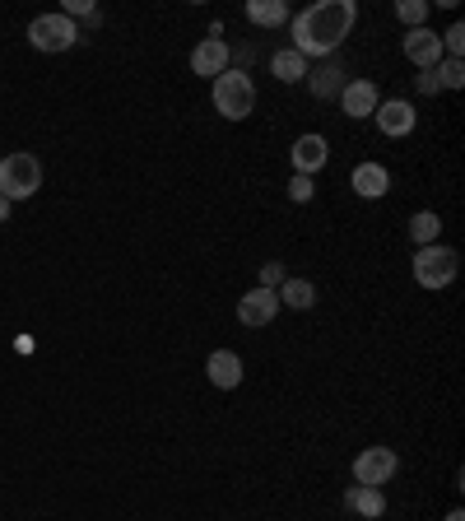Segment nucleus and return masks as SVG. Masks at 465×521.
I'll return each instance as SVG.
<instances>
[{
  "label": "nucleus",
  "instance_id": "obj_2",
  "mask_svg": "<svg viewBox=\"0 0 465 521\" xmlns=\"http://www.w3.org/2000/svg\"><path fill=\"white\" fill-rule=\"evenodd\" d=\"M214 89H210V98H214V112L224 121H247L256 112V80L247 75V70H233L228 66L219 80H210Z\"/></svg>",
  "mask_w": 465,
  "mask_h": 521
},
{
  "label": "nucleus",
  "instance_id": "obj_18",
  "mask_svg": "<svg viewBox=\"0 0 465 521\" xmlns=\"http://www.w3.org/2000/svg\"><path fill=\"white\" fill-rule=\"evenodd\" d=\"M270 75H275L279 84H303L307 80V56H298L293 47H279V52L270 56Z\"/></svg>",
  "mask_w": 465,
  "mask_h": 521
},
{
  "label": "nucleus",
  "instance_id": "obj_10",
  "mask_svg": "<svg viewBox=\"0 0 465 521\" xmlns=\"http://www.w3.org/2000/svg\"><path fill=\"white\" fill-rule=\"evenodd\" d=\"M372 121H377V131L382 135L400 140V135H410L414 126H419V112H414V103H405V98H382L377 112H372Z\"/></svg>",
  "mask_w": 465,
  "mask_h": 521
},
{
  "label": "nucleus",
  "instance_id": "obj_6",
  "mask_svg": "<svg viewBox=\"0 0 465 521\" xmlns=\"http://www.w3.org/2000/svg\"><path fill=\"white\" fill-rule=\"evenodd\" d=\"M400 470V456L396 447H363L354 456V484H372V489H382V484L396 480Z\"/></svg>",
  "mask_w": 465,
  "mask_h": 521
},
{
  "label": "nucleus",
  "instance_id": "obj_11",
  "mask_svg": "<svg viewBox=\"0 0 465 521\" xmlns=\"http://www.w3.org/2000/svg\"><path fill=\"white\" fill-rule=\"evenodd\" d=\"M279 317V298H275V289H261V284H256V289H247V294L238 298V321L242 326H270V321Z\"/></svg>",
  "mask_w": 465,
  "mask_h": 521
},
{
  "label": "nucleus",
  "instance_id": "obj_20",
  "mask_svg": "<svg viewBox=\"0 0 465 521\" xmlns=\"http://www.w3.org/2000/svg\"><path fill=\"white\" fill-rule=\"evenodd\" d=\"M410 238L419 242V247H433V242L442 238V219H438V210H419L410 219Z\"/></svg>",
  "mask_w": 465,
  "mask_h": 521
},
{
  "label": "nucleus",
  "instance_id": "obj_13",
  "mask_svg": "<svg viewBox=\"0 0 465 521\" xmlns=\"http://www.w3.org/2000/svg\"><path fill=\"white\" fill-rule=\"evenodd\" d=\"M340 112L345 117H354V121H363V117H372L377 112V103H382V94H377V84L372 80H345V89H340Z\"/></svg>",
  "mask_w": 465,
  "mask_h": 521
},
{
  "label": "nucleus",
  "instance_id": "obj_1",
  "mask_svg": "<svg viewBox=\"0 0 465 521\" xmlns=\"http://www.w3.org/2000/svg\"><path fill=\"white\" fill-rule=\"evenodd\" d=\"M359 19V5L354 0H317L289 19V33H293V52L298 56H335L340 42L349 38V28Z\"/></svg>",
  "mask_w": 465,
  "mask_h": 521
},
{
  "label": "nucleus",
  "instance_id": "obj_3",
  "mask_svg": "<svg viewBox=\"0 0 465 521\" xmlns=\"http://www.w3.org/2000/svg\"><path fill=\"white\" fill-rule=\"evenodd\" d=\"M410 266H414V284L428 289V294H438V289H447V284L456 280L461 256H456V247H447V242H433V247H419V252H414Z\"/></svg>",
  "mask_w": 465,
  "mask_h": 521
},
{
  "label": "nucleus",
  "instance_id": "obj_9",
  "mask_svg": "<svg viewBox=\"0 0 465 521\" xmlns=\"http://www.w3.org/2000/svg\"><path fill=\"white\" fill-rule=\"evenodd\" d=\"M228 66H233V47H228L224 38H200L196 42V52H191V75H200V80H219Z\"/></svg>",
  "mask_w": 465,
  "mask_h": 521
},
{
  "label": "nucleus",
  "instance_id": "obj_21",
  "mask_svg": "<svg viewBox=\"0 0 465 521\" xmlns=\"http://www.w3.org/2000/svg\"><path fill=\"white\" fill-rule=\"evenodd\" d=\"M428 10H433L428 0H396V19L405 28H428Z\"/></svg>",
  "mask_w": 465,
  "mask_h": 521
},
{
  "label": "nucleus",
  "instance_id": "obj_19",
  "mask_svg": "<svg viewBox=\"0 0 465 521\" xmlns=\"http://www.w3.org/2000/svg\"><path fill=\"white\" fill-rule=\"evenodd\" d=\"M247 24L284 28V24H289V5H284V0H247Z\"/></svg>",
  "mask_w": 465,
  "mask_h": 521
},
{
  "label": "nucleus",
  "instance_id": "obj_24",
  "mask_svg": "<svg viewBox=\"0 0 465 521\" xmlns=\"http://www.w3.org/2000/svg\"><path fill=\"white\" fill-rule=\"evenodd\" d=\"M75 24V19H89V24H98V10H93V0H66V10H61Z\"/></svg>",
  "mask_w": 465,
  "mask_h": 521
},
{
  "label": "nucleus",
  "instance_id": "obj_25",
  "mask_svg": "<svg viewBox=\"0 0 465 521\" xmlns=\"http://www.w3.org/2000/svg\"><path fill=\"white\" fill-rule=\"evenodd\" d=\"M312 191H317V187H312V177H298V173H293V182H289V201H293V205H307V201H312Z\"/></svg>",
  "mask_w": 465,
  "mask_h": 521
},
{
  "label": "nucleus",
  "instance_id": "obj_29",
  "mask_svg": "<svg viewBox=\"0 0 465 521\" xmlns=\"http://www.w3.org/2000/svg\"><path fill=\"white\" fill-rule=\"evenodd\" d=\"M447 521H465V512H461V508H452V512H447Z\"/></svg>",
  "mask_w": 465,
  "mask_h": 521
},
{
  "label": "nucleus",
  "instance_id": "obj_15",
  "mask_svg": "<svg viewBox=\"0 0 465 521\" xmlns=\"http://www.w3.org/2000/svg\"><path fill=\"white\" fill-rule=\"evenodd\" d=\"M349 187H354V196H363V201H382L386 191H391V173H386L382 163H359V168L349 173Z\"/></svg>",
  "mask_w": 465,
  "mask_h": 521
},
{
  "label": "nucleus",
  "instance_id": "obj_23",
  "mask_svg": "<svg viewBox=\"0 0 465 521\" xmlns=\"http://www.w3.org/2000/svg\"><path fill=\"white\" fill-rule=\"evenodd\" d=\"M438 80H442V89H465V61H442L438 66Z\"/></svg>",
  "mask_w": 465,
  "mask_h": 521
},
{
  "label": "nucleus",
  "instance_id": "obj_28",
  "mask_svg": "<svg viewBox=\"0 0 465 521\" xmlns=\"http://www.w3.org/2000/svg\"><path fill=\"white\" fill-rule=\"evenodd\" d=\"M10 210H14V205L5 201V196H0V224H5V219H10Z\"/></svg>",
  "mask_w": 465,
  "mask_h": 521
},
{
  "label": "nucleus",
  "instance_id": "obj_17",
  "mask_svg": "<svg viewBox=\"0 0 465 521\" xmlns=\"http://www.w3.org/2000/svg\"><path fill=\"white\" fill-rule=\"evenodd\" d=\"M275 298H279V308H289V312H307L312 303H317V284L312 280H303V275H289V280L275 289Z\"/></svg>",
  "mask_w": 465,
  "mask_h": 521
},
{
  "label": "nucleus",
  "instance_id": "obj_8",
  "mask_svg": "<svg viewBox=\"0 0 465 521\" xmlns=\"http://www.w3.org/2000/svg\"><path fill=\"white\" fill-rule=\"evenodd\" d=\"M289 159H293V173H298V177L321 173V168L331 163V140H326V135H317V131L298 135V140H293V149H289Z\"/></svg>",
  "mask_w": 465,
  "mask_h": 521
},
{
  "label": "nucleus",
  "instance_id": "obj_26",
  "mask_svg": "<svg viewBox=\"0 0 465 521\" xmlns=\"http://www.w3.org/2000/svg\"><path fill=\"white\" fill-rule=\"evenodd\" d=\"M284 280H289V270L279 266V261H266V266H261V289H279Z\"/></svg>",
  "mask_w": 465,
  "mask_h": 521
},
{
  "label": "nucleus",
  "instance_id": "obj_12",
  "mask_svg": "<svg viewBox=\"0 0 465 521\" xmlns=\"http://www.w3.org/2000/svg\"><path fill=\"white\" fill-rule=\"evenodd\" d=\"M307 94L321 98V103H331V98H340V89H345V66H340V56H326L321 66H307Z\"/></svg>",
  "mask_w": 465,
  "mask_h": 521
},
{
  "label": "nucleus",
  "instance_id": "obj_22",
  "mask_svg": "<svg viewBox=\"0 0 465 521\" xmlns=\"http://www.w3.org/2000/svg\"><path fill=\"white\" fill-rule=\"evenodd\" d=\"M442 52L452 56V61H465V24H461V19L442 33Z\"/></svg>",
  "mask_w": 465,
  "mask_h": 521
},
{
  "label": "nucleus",
  "instance_id": "obj_27",
  "mask_svg": "<svg viewBox=\"0 0 465 521\" xmlns=\"http://www.w3.org/2000/svg\"><path fill=\"white\" fill-rule=\"evenodd\" d=\"M414 84H419V94H428V98H433V94H442L438 70H419V80H414Z\"/></svg>",
  "mask_w": 465,
  "mask_h": 521
},
{
  "label": "nucleus",
  "instance_id": "obj_4",
  "mask_svg": "<svg viewBox=\"0 0 465 521\" xmlns=\"http://www.w3.org/2000/svg\"><path fill=\"white\" fill-rule=\"evenodd\" d=\"M38 187H42V163L33 154H5L0 159V196L10 205L38 196Z\"/></svg>",
  "mask_w": 465,
  "mask_h": 521
},
{
  "label": "nucleus",
  "instance_id": "obj_16",
  "mask_svg": "<svg viewBox=\"0 0 465 521\" xmlns=\"http://www.w3.org/2000/svg\"><path fill=\"white\" fill-rule=\"evenodd\" d=\"M345 508L354 512V517L377 521V517H386V494H382V489H372V484H349V489H345Z\"/></svg>",
  "mask_w": 465,
  "mask_h": 521
},
{
  "label": "nucleus",
  "instance_id": "obj_5",
  "mask_svg": "<svg viewBox=\"0 0 465 521\" xmlns=\"http://www.w3.org/2000/svg\"><path fill=\"white\" fill-rule=\"evenodd\" d=\"M28 42L38 47V52H70L75 42H80V28L70 24L66 14H38L33 24H28Z\"/></svg>",
  "mask_w": 465,
  "mask_h": 521
},
{
  "label": "nucleus",
  "instance_id": "obj_7",
  "mask_svg": "<svg viewBox=\"0 0 465 521\" xmlns=\"http://www.w3.org/2000/svg\"><path fill=\"white\" fill-rule=\"evenodd\" d=\"M400 52H405V61H410L414 70H438L442 61H447V52H442V38L433 33V28H410V33H405V42H400Z\"/></svg>",
  "mask_w": 465,
  "mask_h": 521
},
{
  "label": "nucleus",
  "instance_id": "obj_14",
  "mask_svg": "<svg viewBox=\"0 0 465 521\" xmlns=\"http://www.w3.org/2000/svg\"><path fill=\"white\" fill-rule=\"evenodd\" d=\"M205 377H210L219 391L242 387V354L238 349H214L210 359H205Z\"/></svg>",
  "mask_w": 465,
  "mask_h": 521
}]
</instances>
